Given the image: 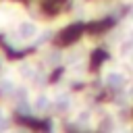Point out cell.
I'll return each instance as SVG.
<instances>
[{"instance_id": "6da1fadb", "label": "cell", "mask_w": 133, "mask_h": 133, "mask_svg": "<svg viewBox=\"0 0 133 133\" xmlns=\"http://www.w3.org/2000/svg\"><path fill=\"white\" fill-rule=\"evenodd\" d=\"M17 33H19L21 39H31V37L37 33V27H35V23H31V21H23V23L19 25Z\"/></svg>"}, {"instance_id": "7a4b0ae2", "label": "cell", "mask_w": 133, "mask_h": 133, "mask_svg": "<svg viewBox=\"0 0 133 133\" xmlns=\"http://www.w3.org/2000/svg\"><path fill=\"white\" fill-rule=\"evenodd\" d=\"M106 83H108L110 87H118V85L125 83V77H123L121 73H116V71H110V73L106 75Z\"/></svg>"}, {"instance_id": "3957f363", "label": "cell", "mask_w": 133, "mask_h": 133, "mask_svg": "<svg viewBox=\"0 0 133 133\" xmlns=\"http://www.w3.org/2000/svg\"><path fill=\"white\" fill-rule=\"evenodd\" d=\"M54 106H56V110H66L69 106H71V98L64 94V96H60V98H56V102H54Z\"/></svg>"}, {"instance_id": "277c9868", "label": "cell", "mask_w": 133, "mask_h": 133, "mask_svg": "<svg viewBox=\"0 0 133 133\" xmlns=\"http://www.w3.org/2000/svg\"><path fill=\"white\" fill-rule=\"evenodd\" d=\"M50 106V98L48 96H37V100H35V108L37 110H46Z\"/></svg>"}, {"instance_id": "5b68a950", "label": "cell", "mask_w": 133, "mask_h": 133, "mask_svg": "<svg viewBox=\"0 0 133 133\" xmlns=\"http://www.w3.org/2000/svg\"><path fill=\"white\" fill-rule=\"evenodd\" d=\"M12 89H15L12 81H2V91H12Z\"/></svg>"}, {"instance_id": "8992f818", "label": "cell", "mask_w": 133, "mask_h": 133, "mask_svg": "<svg viewBox=\"0 0 133 133\" xmlns=\"http://www.w3.org/2000/svg\"><path fill=\"white\" fill-rule=\"evenodd\" d=\"M2 121H4V112L0 110V123H2Z\"/></svg>"}, {"instance_id": "52a82bcc", "label": "cell", "mask_w": 133, "mask_h": 133, "mask_svg": "<svg viewBox=\"0 0 133 133\" xmlns=\"http://www.w3.org/2000/svg\"><path fill=\"white\" fill-rule=\"evenodd\" d=\"M131 19H133V10H131Z\"/></svg>"}, {"instance_id": "ba28073f", "label": "cell", "mask_w": 133, "mask_h": 133, "mask_svg": "<svg viewBox=\"0 0 133 133\" xmlns=\"http://www.w3.org/2000/svg\"><path fill=\"white\" fill-rule=\"evenodd\" d=\"M131 60H133V56H131Z\"/></svg>"}]
</instances>
